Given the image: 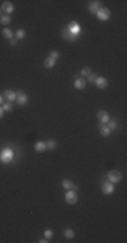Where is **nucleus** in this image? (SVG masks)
I'll return each instance as SVG.
<instances>
[{
  "instance_id": "f257e3e1",
  "label": "nucleus",
  "mask_w": 127,
  "mask_h": 243,
  "mask_svg": "<svg viewBox=\"0 0 127 243\" xmlns=\"http://www.w3.org/2000/svg\"><path fill=\"white\" fill-rule=\"evenodd\" d=\"M14 158V150L12 149H3L0 151V161L3 164H8Z\"/></svg>"
},
{
  "instance_id": "f03ea898",
  "label": "nucleus",
  "mask_w": 127,
  "mask_h": 243,
  "mask_svg": "<svg viewBox=\"0 0 127 243\" xmlns=\"http://www.w3.org/2000/svg\"><path fill=\"white\" fill-rule=\"evenodd\" d=\"M108 180H110V182H112V184L119 182V181H122V173H120L119 170H110V172H108Z\"/></svg>"
},
{
  "instance_id": "7ed1b4c3",
  "label": "nucleus",
  "mask_w": 127,
  "mask_h": 243,
  "mask_svg": "<svg viewBox=\"0 0 127 243\" xmlns=\"http://www.w3.org/2000/svg\"><path fill=\"white\" fill-rule=\"evenodd\" d=\"M96 16H97L100 20H107L108 18L111 16V11H110L108 8H103V7H101L99 11L96 12Z\"/></svg>"
},
{
  "instance_id": "20e7f679",
  "label": "nucleus",
  "mask_w": 127,
  "mask_h": 243,
  "mask_svg": "<svg viewBox=\"0 0 127 243\" xmlns=\"http://www.w3.org/2000/svg\"><path fill=\"white\" fill-rule=\"evenodd\" d=\"M27 100H28V96L26 93H23L22 90H18V92H16V103H18L19 106L27 104Z\"/></svg>"
},
{
  "instance_id": "39448f33",
  "label": "nucleus",
  "mask_w": 127,
  "mask_h": 243,
  "mask_svg": "<svg viewBox=\"0 0 127 243\" xmlns=\"http://www.w3.org/2000/svg\"><path fill=\"white\" fill-rule=\"evenodd\" d=\"M62 37L65 41H69V42H75L76 39H77V35H75L73 32L69 30V28H64L62 30Z\"/></svg>"
},
{
  "instance_id": "423d86ee",
  "label": "nucleus",
  "mask_w": 127,
  "mask_h": 243,
  "mask_svg": "<svg viewBox=\"0 0 127 243\" xmlns=\"http://www.w3.org/2000/svg\"><path fill=\"white\" fill-rule=\"evenodd\" d=\"M65 200L69 204H76L79 201V197H77L75 191H69V192H66V195H65Z\"/></svg>"
},
{
  "instance_id": "0eeeda50",
  "label": "nucleus",
  "mask_w": 127,
  "mask_h": 243,
  "mask_svg": "<svg viewBox=\"0 0 127 243\" xmlns=\"http://www.w3.org/2000/svg\"><path fill=\"white\" fill-rule=\"evenodd\" d=\"M97 119H99V122L101 123V124H106V123L110 122V115H108L106 111L100 110L99 112H97Z\"/></svg>"
},
{
  "instance_id": "6e6552de",
  "label": "nucleus",
  "mask_w": 127,
  "mask_h": 243,
  "mask_svg": "<svg viewBox=\"0 0 127 243\" xmlns=\"http://www.w3.org/2000/svg\"><path fill=\"white\" fill-rule=\"evenodd\" d=\"M1 11L6 12V15H10L14 12V4L11 1H4L3 6H1Z\"/></svg>"
},
{
  "instance_id": "1a4fd4ad",
  "label": "nucleus",
  "mask_w": 127,
  "mask_h": 243,
  "mask_svg": "<svg viewBox=\"0 0 127 243\" xmlns=\"http://www.w3.org/2000/svg\"><path fill=\"white\" fill-rule=\"evenodd\" d=\"M3 99L7 100L8 103H12L14 100H16V92H12V90H6L3 93Z\"/></svg>"
},
{
  "instance_id": "9d476101",
  "label": "nucleus",
  "mask_w": 127,
  "mask_h": 243,
  "mask_svg": "<svg viewBox=\"0 0 127 243\" xmlns=\"http://www.w3.org/2000/svg\"><path fill=\"white\" fill-rule=\"evenodd\" d=\"M95 84H96V86H97L99 89H104V88H107L108 81H107L106 77H97L96 81H95Z\"/></svg>"
},
{
  "instance_id": "9b49d317",
  "label": "nucleus",
  "mask_w": 127,
  "mask_h": 243,
  "mask_svg": "<svg viewBox=\"0 0 127 243\" xmlns=\"http://www.w3.org/2000/svg\"><path fill=\"white\" fill-rule=\"evenodd\" d=\"M100 8H101V3L100 1H91V4H89V12H92V14H95L96 15V12L99 11Z\"/></svg>"
},
{
  "instance_id": "f8f14e48",
  "label": "nucleus",
  "mask_w": 127,
  "mask_h": 243,
  "mask_svg": "<svg viewBox=\"0 0 127 243\" xmlns=\"http://www.w3.org/2000/svg\"><path fill=\"white\" fill-rule=\"evenodd\" d=\"M101 191H103L104 195H111L114 192V184L112 182H104Z\"/></svg>"
},
{
  "instance_id": "ddd939ff",
  "label": "nucleus",
  "mask_w": 127,
  "mask_h": 243,
  "mask_svg": "<svg viewBox=\"0 0 127 243\" xmlns=\"http://www.w3.org/2000/svg\"><path fill=\"white\" fill-rule=\"evenodd\" d=\"M68 28H69V30H70V31L73 32L75 35L79 37V34H80V26H79V23H77V22H70V23H69V26H68Z\"/></svg>"
},
{
  "instance_id": "4468645a",
  "label": "nucleus",
  "mask_w": 127,
  "mask_h": 243,
  "mask_svg": "<svg viewBox=\"0 0 127 243\" xmlns=\"http://www.w3.org/2000/svg\"><path fill=\"white\" fill-rule=\"evenodd\" d=\"M85 85H87V81H85L84 79H76L75 80V88L76 89L81 90V89L85 88Z\"/></svg>"
},
{
  "instance_id": "2eb2a0df",
  "label": "nucleus",
  "mask_w": 127,
  "mask_h": 243,
  "mask_svg": "<svg viewBox=\"0 0 127 243\" xmlns=\"http://www.w3.org/2000/svg\"><path fill=\"white\" fill-rule=\"evenodd\" d=\"M1 35L4 37V38H6V39H11V38H14V32H12V30L11 28H3V30H1Z\"/></svg>"
},
{
  "instance_id": "dca6fc26",
  "label": "nucleus",
  "mask_w": 127,
  "mask_h": 243,
  "mask_svg": "<svg viewBox=\"0 0 127 243\" xmlns=\"http://www.w3.org/2000/svg\"><path fill=\"white\" fill-rule=\"evenodd\" d=\"M99 131H100V134H101L103 137H108V135L111 134V130L108 128V126H106V124H100Z\"/></svg>"
},
{
  "instance_id": "f3484780",
  "label": "nucleus",
  "mask_w": 127,
  "mask_h": 243,
  "mask_svg": "<svg viewBox=\"0 0 127 243\" xmlns=\"http://www.w3.org/2000/svg\"><path fill=\"white\" fill-rule=\"evenodd\" d=\"M56 59L50 58V57H48V58L45 59V68L46 69H52V68H54V65H56Z\"/></svg>"
},
{
  "instance_id": "a211bd4d",
  "label": "nucleus",
  "mask_w": 127,
  "mask_h": 243,
  "mask_svg": "<svg viewBox=\"0 0 127 243\" xmlns=\"http://www.w3.org/2000/svg\"><path fill=\"white\" fill-rule=\"evenodd\" d=\"M35 150L38 151V153H43L45 150H46V143H45V142H37Z\"/></svg>"
},
{
  "instance_id": "6ab92c4d",
  "label": "nucleus",
  "mask_w": 127,
  "mask_h": 243,
  "mask_svg": "<svg viewBox=\"0 0 127 243\" xmlns=\"http://www.w3.org/2000/svg\"><path fill=\"white\" fill-rule=\"evenodd\" d=\"M10 23H11V16L10 15L0 16V24H10Z\"/></svg>"
},
{
  "instance_id": "aec40b11",
  "label": "nucleus",
  "mask_w": 127,
  "mask_h": 243,
  "mask_svg": "<svg viewBox=\"0 0 127 243\" xmlns=\"http://www.w3.org/2000/svg\"><path fill=\"white\" fill-rule=\"evenodd\" d=\"M64 235H65V238H68V239H72V238H75V231H73L72 228H66V230L64 231Z\"/></svg>"
},
{
  "instance_id": "412c9836",
  "label": "nucleus",
  "mask_w": 127,
  "mask_h": 243,
  "mask_svg": "<svg viewBox=\"0 0 127 243\" xmlns=\"http://www.w3.org/2000/svg\"><path fill=\"white\" fill-rule=\"evenodd\" d=\"M62 186H64L65 189H72V188H73V182H72L70 180L65 178V180L62 181Z\"/></svg>"
},
{
  "instance_id": "4be33fe9",
  "label": "nucleus",
  "mask_w": 127,
  "mask_h": 243,
  "mask_svg": "<svg viewBox=\"0 0 127 243\" xmlns=\"http://www.w3.org/2000/svg\"><path fill=\"white\" fill-rule=\"evenodd\" d=\"M1 108H3V111L4 112H11L12 111V103H3V107H1Z\"/></svg>"
},
{
  "instance_id": "5701e85b",
  "label": "nucleus",
  "mask_w": 127,
  "mask_h": 243,
  "mask_svg": "<svg viewBox=\"0 0 127 243\" xmlns=\"http://www.w3.org/2000/svg\"><path fill=\"white\" fill-rule=\"evenodd\" d=\"M26 37V31L24 30H18L16 31V39H23Z\"/></svg>"
},
{
  "instance_id": "b1692460",
  "label": "nucleus",
  "mask_w": 127,
  "mask_h": 243,
  "mask_svg": "<svg viewBox=\"0 0 127 243\" xmlns=\"http://www.w3.org/2000/svg\"><path fill=\"white\" fill-rule=\"evenodd\" d=\"M56 146H57V143L54 141H48V142H46V149L53 150V149H56Z\"/></svg>"
},
{
  "instance_id": "393cba45",
  "label": "nucleus",
  "mask_w": 127,
  "mask_h": 243,
  "mask_svg": "<svg viewBox=\"0 0 127 243\" xmlns=\"http://www.w3.org/2000/svg\"><path fill=\"white\" fill-rule=\"evenodd\" d=\"M92 72H91V68H88V66H85V68H83V70H81V76H89Z\"/></svg>"
},
{
  "instance_id": "a878e982",
  "label": "nucleus",
  "mask_w": 127,
  "mask_h": 243,
  "mask_svg": "<svg viewBox=\"0 0 127 243\" xmlns=\"http://www.w3.org/2000/svg\"><path fill=\"white\" fill-rule=\"evenodd\" d=\"M49 57L57 61V59L60 58V53H58V51H56V50H53V51H50V55H49Z\"/></svg>"
},
{
  "instance_id": "bb28decb",
  "label": "nucleus",
  "mask_w": 127,
  "mask_h": 243,
  "mask_svg": "<svg viewBox=\"0 0 127 243\" xmlns=\"http://www.w3.org/2000/svg\"><path fill=\"white\" fill-rule=\"evenodd\" d=\"M116 127H118L116 120H110V122H108V128H110V130H116Z\"/></svg>"
},
{
  "instance_id": "cd10ccee",
  "label": "nucleus",
  "mask_w": 127,
  "mask_h": 243,
  "mask_svg": "<svg viewBox=\"0 0 127 243\" xmlns=\"http://www.w3.org/2000/svg\"><path fill=\"white\" fill-rule=\"evenodd\" d=\"M87 79H88V81H89V82H95V81H96V79H97V76H95L93 73H91V75L88 76Z\"/></svg>"
},
{
  "instance_id": "c85d7f7f",
  "label": "nucleus",
  "mask_w": 127,
  "mask_h": 243,
  "mask_svg": "<svg viewBox=\"0 0 127 243\" xmlns=\"http://www.w3.org/2000/svg\"><path fill=\"white\" fill-rule=\"evenodd\" d=\"M52 236H53V231H52V230H46V231H45V238H46V239H50Z\"/></svg>"
},
{
  "instance_id": "c756f323",
  "label": "nucleus",
  "mask_w": 127,
  "mask_h": 243,
  "mask_svg": "<svg viewBox=\"0 0 127 243\" xmlns=\"http://www.w3.org/2000/svg\"><path fill=\"white\" fill-rule=\"evenodd\" d=\"M16 43H18V39H16V38H11V39H10V46H16Z\"/></svg>"
},
{
  "instance_id": "7c9ffc66",
  "label": "nucleus",
  "mask_w": 127,
  "mask_h": 243,
  "mask_svg": "<svg viewBox=\"0 0 127 243\" xmlns=\"http://www.w3.org/2000/svg\"><path fill=\"white\" fill-rule=\"evenodd\" d=\"M3 115H4V111H3V108L0 107V119L3 118Z\"/></svg>"
},
{
  "instance_id": "2f4dec72",
  "label": "nucleus",
  "mask_w": 127,
  "mask_h": 243,
  "mask_svg": "<svg viewBox=\"0 0 127 243\" xmlns=\"http://www.w3.org/2000/svg\"><path fill=\"white\" fill-rule=\"evenodd\" d=\"M48 242H49V240L46 239V238H45V239H41V240H39V243H48Z\"/></svg>"
},
{
  "instance_id": "473e14b6",
  "label": "nucleus",
  "mask_w": 127,
  "mask_h": 243,
  "mask_svg": "<svg viewBox=\"0 0 127 243\" xmlns=\"http://www.w3.org/2000/svg\"><path fill=\"white\" fill-rule=\"evenodd\" d=\"M3 103H4V99H3V96L0 95V104H3Z\"/></svg>"
},
{
  "instance_id": "72a5a7b5",
  "label": "nucleus",
  "mask_w": 127,
  "mask_h": 243,
  "mask_svg": "<svg viewBox=\"0 0 127 243\" xmlns=\"http://www.w3.org/2000/svg\"><path fill=\"white\" fill-rule=\"evenodd\" d=\"M0 11H1V10H0Z\"/></svg>"
}]
</instances>
